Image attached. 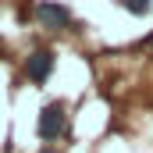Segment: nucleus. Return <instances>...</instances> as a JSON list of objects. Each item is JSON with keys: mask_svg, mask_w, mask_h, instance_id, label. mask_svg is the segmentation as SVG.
I'll use <instances>...</instances> for the list:
<instances>
[{"mask_svg": "<svg viewBox=\"0 0 153 153\" xmlns=\"http://www.w3.org/2000/svg\"><path fill=\"white\" fill-rule=\"evenodd\" d=\"M61 128H64V107H61V103L43 107V114H39V135H43V139H57Z\"/></svg>", "mask_w": 153, "mask_h": 153, "instance_id": "nucleus-1", "label": "nucleus"}, {"mask_svg": "<svg viewBox=\"0 0 153 153\" xmlns=\"http://www.w3.org/2000/svg\"><path fill=\"white\" fill-rule=\"evenodd\" d=\"M36 14H39V22H43V25H50V29H64V25L71 22V11H68V7H61V4H50V0H43V4H39Z\"/></svg>", "mask_w": 153, "mask_h": 153, "instance_id": "nucleus-2", "label": "nucleus"}, {"mask_svg": "<svg viewBox=\"0 0 153 153\" xmlns=\"http://www.w3.org/2000/svg\"><path fill=\"white\" fill-rule=\"evenodd\" d=\"M50 71H53V53L50 50H36L29 57V64H25V75L32 78V82H46Z\"/></svg>", "mask_w": 153, "mask_h": 153, "instance_id": "nucleus-3", "label": "nucleus"}, {"mask_svg": "<svg viewBox=\"0 0 153 153\" xmlns=\"http://www.w3.org/2000/svg\"><path fill=\"white\" fill-rule=\"evenodd\" d=\"M121 7L132 11V14H146L150 11V0H121Z\"/></svg>", "mask_w": 153, "mask_h": 153, "instance_id": "nucleus-4", "label": "nucleus"}]
</instances>
